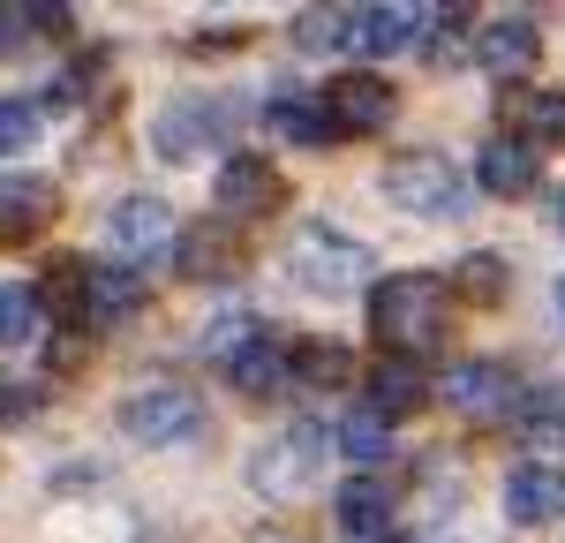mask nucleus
Returning a JSON list of instances; mask_svg holds the SVG:
<instances>
[{
	"label": "nucleus",
	"mask_w": 565,
	"mask_h": 543,
	"mask_svg": "<svg viewBox=\"0 0 565 543\" xmlns=\"http://www.w3.org/2000/svg\"><path fill=\"white\" fill-rule=\"evenodd\" d=\"M513 423H521V430H543V423H565L558 393H551V385H543V393H521V401H513Z\"/></svg>",
	"instance_id": "obj_32"
},
{
	"label": "nucleus",
	"mask_w": 565,
	"mask_h": 543,
	"mask_svg": "<svg viewBox=\"0 0 565 543\" xmlns=\"http://www.w3.org/2000/svg\"><path fill=\"white\" fill-rule=\"evenodd\" d=\"M242 129V106L234 98H218V91H181L167 98L159 114H151V151L167 159V167H196L204 151H226Z\"/></svg>",
	"instance_id": "obj_2"
},
{
	"label": "nucleus",
	"mask_w": 565,
	"mask_h": 543,
	"mask_svg": "<svg viewBox=\"0 0 565 543\" xmlns=\"http://www.w3.org/2000/svg\"><path fill=\"white\" fill-rule=\"evenodd\" d=\"M551 204H558V212H551V220H558V234H565V189H558V196H551Z\"/></svg>",
	"instance_id": "obj_35"
},
{
	"label": "nucleus",
	"mask_w": 565,
	"mask_h": 543,
	"mask_svg": "<svg viewBox=\"0 0 565 543\" xmlns=\"http://www.w3.org/2000/svg\"><path fill=\"white\" fill-rule=\"evenodd\" d=\"M430 31V8H348V45L354 53H370V61H385V53H399V45H415Z\"/></svg>",
	"instance_id": "obj_15"
},
{
	"label": "nucleus",
	"mask_w": 565,
	"mask_h": 543,
	"mask_svg": "<svg viewBox=\"0 0 565 543\" xmlns=\"http://www.w3.org/2000/svg\"><path fill=\"white\" fill-rule=\"evenodd\" d=\"M505 513L521 521V529H551L565 521V468H543V460H527L505 476Z\"/></svg>",
	"instance_id": "obj_17"
},
{
	"label": "nucleus",
	"mask_w": 565,
	"mask_h": 543,
	"mask_svg": "<svg viewBox=\"0 0 565 543\" xmlns=\"http://www.w3.org/2000/svg\"><path fill=\"white\" fill-rule=\"evenodd\" d=\"M535 174H543V159H535L527 143H513V136H490V143L476 151V181L490 189V196H527Z\"/></svg>",
	"instance_id": "obj_21"
},
{
	"label": "nucleus",
	"mask_w": 565,
	"mask_h": 543,
	"mask_svg": "<svg viewBox=\"0 0 565 543\" xmlns=\"http://www.w3.org/2000/svg\"><path fill=\"white\" fill-rule=\"evenodd\" d=\"M121 438L129 446H181L204 438V401L189 385H136L121 401Z\"/></svg>",
	"instance_id": "obj_6"
},
{
	"label": "nucleus",
	"mask_w": 565,
	"mask_h": 543,
	"mask_svg": "<svg viewBox=\"0 0 565 543\" xmlns=\"http://www.w3.org/2000/svg\"><path fill=\"white\" fill-rule=\"evenodd\" d=\"M295 45H302V53L348 45V8H302V15H295Z\"/></svg>",
	"instance_id": "obj_29"
},
{
	"label": "nucleus",
	"mask_w": 565,
	"mask_h": 543,
	"mask_svg": "<svg viewBox=\"0 0 565 543\" xmlns=\"http://www.w3.org/2000/svg\"><path fill=\"white\" fill-rule=\"evenodd\" d=\"M332 446L348 453L354 468H377V460H385V453H392V423H377V415H370V407H354L348 423H340V430H332Z\"/></svg>",
	"instance_id": "obj_26"
},
{
	"label": "nucleus",
	"mask_w": 565,
	"mask_h": 543,
	"mask_svg": "<svg viewBox=\"0 0 565 543\" xmlns=\"http://www.w3.org/2000/svg\"><path fill=\"white\" fill-rule=\"evenodd\" d=\"M498 136H513V143H527L535 159L543 151H565V91H498Z\"/></svg>",
	"instance_id": "obj_10"
},
{
	"label": "nucleus",
	"mask_w": 565,
	"mask_h": 543,
	"mask_svg": "<svg viewBox=\"0 0 565 543\" xmlns=\"http://www.w3.org/2000/svg\"><path fill=\"white\" fill-rule=\"evenodd\" d=\"M39 332H45L39 287L31 279H0V348H31Z\"/></svg>",
	"instance_id": "obj_25"
},
{
	"label": "nucleus",
	"mask_w": 565,
	"mask_h": 543,
	"mask_svg": "<svg viewBox=\"0 0 565 543\" xmlns=\"http://www.w3.org/2000/svg\"><path fill=\"white\" fill-rule=\"evenodd\" d=\"M476 61L490 68V76L521 84L527 68L543 61V31H535V15H498V23H482V31H476Z\"/></svg>",
	"instance_id": "obj_14"
},
{
	"label": "nucleus",
	"mask_w": 565,
	"mask_h": 543,
	"mask_svg": "<svg viewBox=\"0 0 565 543\" xmlns=\"http://www.w3.org/2000/svg\"><path fill=\"white\" fill-rule=\"evenodd\" d=\"M362 407H370L377 423L415 415V407H423V362H407V355L370 362V370H362Z\"/></svg>",
	"instance_id": "obj_19"
},
{
	"label": "nucleus",
	"mask_w": 565,
	"mask_h": 543,
	"mask_svg": "<svg viewBox=\"0 0 565 543\" xmlns=\"http://www.w3.org/2000/svg\"><path fill=\"white\" fill-rule=\"evenodd\" d=\"M437 393H445L452 415H468V423H498V415H513V401H521V385H513L505 362H452Z\"/></svg>",
	"instance_id": "obj_11"
},
{
	"label": "nucleus",
	"mask_w": 565,
	"mask_h": 543,
	"mask_svg": "<svg viewBox=\"0 0 565 543\" xmlns=\"http://www.w3.org/2000/svg\"><path fill=\"white\" fill-rule=\"evenodd\" d=\"M174 204L167 196H151V189H136L121 196L114 212H106V249H114V265H167L174 257Z\"/></svg>",
	"instance_id": "obj_7"
},
{
	"label": "nucleus",
	"mask_w": 565,
	"mask_h": 543,
	"mask_svg": "<svg viewBox=\"0 0 565 543\" xmlns=\"http://www.w3.org/2000/svg\"><path fill=\"white\" fill-rule=\"evenodd\" d=\"M324 106H332L340 136H377V129H392V114H399V91H392L377 68H348L340 84H324Z\"/></svg>",
	"instance_id": "obj_12"
},
{
	"label": "nucleus",
	"mask_w": 565,
	"mask_h": 543,
	"mask_svg": "<svg viewBox=\"0 0 565 543\" xmlns=\"http://www.w3.org/2000/svg\"><path fill=\"white\" fill-rule=\"evenodd\" d=\"M98 76H106V53H84L76 68H61V76L45 84V114H76V106L90 98V84H98Z\"/></svg>",
	"instance_id": "obj_27"
},
{
	"label": "nucleus",
	"mask_w": 565,
	"mask_h": 543,
	"mask_svg": "<svg viewBox=\"0 0 565 543\" xmlns=\"http://www.w3.org/2000/svg\"><path fill=\"white\" fill-rule=\"evenodd\" d=\"M249 340H264V332L249 324V317H212V324H204V355H218V370H226V362L242 355Z\"/></svg>",
	"instance_id": "obj_31"
},
{
	"label": "nucleus",
	"mask_w": 565,
	"mask_h": 543,
	"mask_svg": "<svg viewBox=\"0 0 565 543\" xmlns=\"http://www.w3.org/2000/svg\"><path fill=\"white\" fill-rule=\"evenodd\" d=\"M324 460H332V430L309 423V415H295L287 430H271V438L249 453V483H257V498H271V505H295V498L324 476Z\"/></svg>",
	"instance_id": "obj_3"
},
{
	"label": "nucleus",
	"mask_w": 565,
	"mask_h": 543,
	"mask_svg": "<svg viewBox=\"0 0 565 543\" xmlns=\"http://www.w3.org/2000/svg\"><path fill=\"white\" fill-rule=\"evenodd\" d=\"M385 196L407 220H460L468 212V174L445 151H399L385 167Z\"/></svg>",
	"instance_id": "obj_5"
},
{
	"label": "nucleus",
	"mask_w": 565,
	"mask_h": 543,
	"mask_svg": "<svg viewBox=\"0 0 565 543\" xmlns=\"http://www.w3.org/2000/svg\"><path fill=\"white\" fill-rule=\"evenodd\" d=\"M264 121H271V136H279V143H302V151L340 143V121H332L324 91H279V98L264 106Z\"/></svg>",
	"instance_id": "obj_16"
},
{
	"label": "nucleus",
	"mask_w": 565,
	"mask_h": 543,
	"mask_svg": "<svg viewBox=\"0 0 565 543\" xmlns=\"http://www.w3.org/2000/svg\"><path fill=\"white\" fill-rule=\"evenodd\" d=\"M287 265H295V279H302L309 295H362L370 287V242H354V234H340L332 220H309L295 242H287Z\"/></svg>",
	"instance_id": "obj_4"
},
{
	"label": "nucleus",
	"mask_w": 565,
	"mask_h": 543,
	"mask_svg": "<svg viewBox=\"0 0 565 543\" xmlns=\"http://www.w3.org/2000/svg\"><path fill=\"white\" fill-rule=\"evenodd\" d=\"M558 310H565V287H558Z\"/></svg>",
	"instance_id": "obj_36"
},
{
	"label": "nucleus",
	"mask_w": 565,
	"mask_h": 543,
	"mask_svg": "<svg viewBox=\"0 0 565 543\" xmlns=\"http://www.w3.org/2000/svg\"><path fill=\"white\" fill-rule=\"evenodd\" d=\"M452 295L490 310V302H505V295H513V265H505L498 249H468V257L452 265Z\"/></svg>",
	"instance_id": "obj_23"
},
{
	"label": "nucleus",
	"mask_w": 565,
	"mask_h": 543,
	"mask_svg": "<svg viewBox=\"0 0 565 543\" xmlns=\"http://www.w3.org/2000/svg\"><path fill=\"white\" fill-rule=\"evenodd\" d=\"M370 332L385 340L392 355H430L437 340L452 332V287L430 272H392L370 287Z\"/></svg>",
	"instance_id": "obj_1"
},
{
	"label": "nucleus",
	"mask_w": 565,
	"mask_h": 543,
	"mask_svg": "<svg viewBox=\"0 0 565 543\" xmlns=\"http://www.w3.org/2000/svg\"><path fill=\"white\" fill-rule=\"evenodd\" d=\"M31 143H39V106L31 98H0V159L31 151Z\"/></svg>",
	"instance_id": "obj_30"
},
{
	"label": "nucleus",
	"mask_w": 565,
	"mask_h": 543,
	"mask_svg": "<svg viewBox=\"0 0 565 543\" xmlns=\"http://www.w3.org/2000/svg\"><path fill=\"white\" fill-rule=\"evenodd\" d=\"M226 385H234L242 401H271V393L287 385V355H279L271 340H249L242 355L226 362Z\"/></svg>",
	"instance_id": "obj_24"
},
{
	"label": "nucleus",
	"mask_w": 565,
	"mask_h": 543,
	"mask_svg": "<svg viewBox=\"0 0 565 543\" xmlns=\"http://www.w3.org/2000/svg\"><path fill=\"white\" fill-rule=\"evenodd\" d=\"M212 196H218V220L242 226V220L279 212V204H287V181H279V167H271V159H257V151H234V159H218Z\"/></svg>",
	"instance_id": "obj_9"
},
{
	"label": "nucleus",
	"mask_w": 565,
	"mask_h": 543,
	"mask_svg": "<svg viewBox=\"0 0 565 543\" xmlns=\"http://www.w3.org/2000/svg\"><path fill=\"white\" fill-rule=\"evenodd\" d=\"M129 310H143V272L129 265H90L84 272V332H106Z\"/></svg>",
	"instance_id": "obj_20"
},
{
	"label": "nucleus",
	"mask_w": 565,
	"mask_h": 543,
	"mask_svg": "<svg viewBox=\"0 0 565 543\" xmlns=\"http://www.w3.org/2000/svg\"><path fill=\"white\" fill-rule=\"evenodd\" d=\"M23 39H31V8H0V53H15Z\"/></svg>",
	"instance_id": "obj_34"
},
{
	"label": "nucleus",
	"mask_w": 565,
	"mask_h": 543,
	"mask_svg": "<svg viewBox=\"0 0 565 543\" xmlns=\"http://www.w3.org/2000/svg\"><path fill=\"white\" fill-rule=\"evenodd\" d=\"M84 257H53L39 279V310L61 317V332H84Z\"/></svg>",
	"instance_id": "obj_22"
},
{
	"label": "nucleus",
	"mask_w": 565,
	"mask_h": 543,
	"mask_svg": "<svg viewBox=\"0 0 565 543\" xmlns=\"http://www.w3.org/2000/svg\"><path fill=\"white\" fill-rule=\"evenodd\" d=\"M39 407H45L39 385H0V423H31Z\"/></svg>",
	"instance_id": "obj_33"
},
{
	"label": "nucleus",
	"mask_w": 565,
	"mask_h": 543,
	"mask_svg": "<svg viewBox=\"0 0 565 543\" xmlns=\"http://www.w3.org/2000/svg\"><path fill=\"white\" fill-rule=\"evenodd\" d=\"M287 377L348 385V377H354V355H348V348H332V340H317V348H295V355H287Z\"/></svg>",
	"instance_id": "obj_28"
},
{
	"label": "nucleus",
	"mask_w": 565,
	"mask_h": 543,
	"mask_svg": "<svg viewBox=\"0 0 565 543\" xmlns=\"http://www.w3.org/2000/svg\"><path fill=\"white\" fill-rule=\"evenodd\" d=\"M558 430H565V423H558Z\"/></svg>",
	"instance_id": "obj_37"
},
{
	"label": "nucleus",
	"mask_w": 565,
	"mask_h": 543,
	"mask_svg": "<svg viewBox=\"0 0 565 543\" xmlns=\"http://www.w3.org/2000/svg\"><path fill=\"white\" fill-rule=\"evenodd\" d=\"M392 505H399V491H392L385 476H354V483H340V498H332V521H340V536L377 543L392 529Z\"/></svg>",
	"instance_id": "obj_18"
},
{
	"label": "nucleus",
	"mask_w": 565,
	"mask_h": 543,
	"mask_svg": "<svg viewBox=\"0 0 565 543\" xmlns=\"http://www.w3.org/2000/svg\"><path fill=\"white\" fill-rule=\"evenodd\" d=\"M242 265H249L242 226L218 220V212H204V220H189V226L174 234V272H181V279H204V287H218V279H242Z\"/></svg>",
	"instance_id": "obj_8"
},
{
	"label": "nucleus",
	"mask_w": 565,
	"mask_h": 543,
	"mask_svg": "<svg viewBox=\"0 0 565 543\" xmlns=\"http://www.w3.org/2000/svg\"><path fill=\"white\" fill-rule=\"evenodd\" d=\"M53 212H61V189L45 174H0V249L39 242L53 226Z\"/></svg>",
	"instance_id": "obj_13"
}]
</instances>
